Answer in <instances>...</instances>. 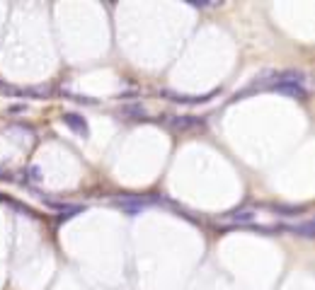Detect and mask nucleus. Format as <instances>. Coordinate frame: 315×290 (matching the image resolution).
Wrapping results in <instances>:
<instances>
[{"label":"nucleus","mask_w":315,"mask_h":290,"mask_svg":"<svg viewBox=\"0 0 315 290\" xmlns=\"http://www.w3.org/2000/svg\"><path fill=\"white\" fill-rule=\"evenodd\" d=\"M284 232H294V235L313 237L315 227H313V222H303V225H284Z\"/></svg>","instance_id":"nucleus-4"},{"label":"nucleus","mask_w":315,"mask_h":290,"mask_svg":"<svg viewBox=\"0 0 315 290\" xmlns=\"http://www.w3.org/2000/svg\"><path fill=\"white\" fill-rule=\"evenodd\" d=\"M223 220H228V222H238V225H250V222L255 220V211H250V208L233 211V213H228Z\"/></svg>","instance_id":"nucleus-3"},{"label":"nucleus","mask_w":315,"mask_h":290,"mask_svg":"<svg viewBox=\"0 0 315 290\" xmlns=\"http://www.w3.org/2000/svg\"><path fill=\"white\" fill-rule=\"evenodd\" d=\"M61 121L66 124L68 128H73L75 133L80 136V138H88L90 136V126H88V121L80 116V114H73V111H66L63 116H61Z\"/></svg>","instance_id":"nucleus-1"},{"label":"nucleus","mask_w":315,"mask_h":290,"mask_svg":"<svg viewBox=\"0 0 315 290\" xmlns=\"http://www.w3.org/2000/svg\"><path fill=\"white\" fill-rule=\"evenodd\" d=\"M24 104H12V107H10V111H12V114H17V111H24Z\"/></svg>","instance_id":"nucleus-5"},{"label":"nucleus","mask_w":315,"mask_h":290,"mask_svg":"<svg viewBox=\"0 0 315 290\" xmlns=\"http://www.w3.org/2000/svg\"><path fill=\"white\" fill-rule=\"evenodd\" d=\"M163 94H167V99H172V102H177V104H187V107H194V104H204V102H209L213 94H218V90H213L211 94H204V97H192V94H175V92H163Z\"/></svg>","instance_id":"nucleus-2"}]
</instances>
